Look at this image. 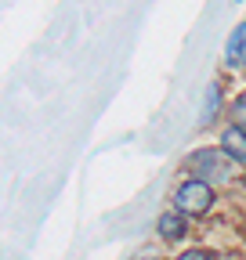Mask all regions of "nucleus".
<instances>
[{
	"label": "nucleus",
	"mask_w": 246,
	"mask_h": 260,
	"mask_svg": "<svg viewBox=\"0 0 246 260\" xmlns=\"http://www.w3.org/2000/svg\"><path fill=\"white\" fill-rule=\"evenodd\" d=\"M218 203V188L203 177H184L174 188V210H181L184 217H206Z\"/></svg>",
	"instance_id": "f257e3e1"
},
{
	"label": "nucleus",
	"mask_w": 246,
	"mask_h": 260,
	"mask_svg": "<svg viewBox=\"0 0 246 260\" xmlns=\"http://www.w3.org/2000/svg\"><path fill=\"white\" fill-rule=\"evenodd\" d=\"M235 167H239V162H235L232 155H225L221 148H199V152L189 155L192 177H203V181H210L213 188H218V184H232V181H235Z\"/></svg>",
	"instance_id": "f03ea898"
},
{
	"label": "nucleus",
	"mask_w": 246,
	"mask_h": 260,
	"mask_svg": "<svg viewBox=\"0 0 246 260\" xmlns=\"http://www.w3.org/2000/svg\"><path fill=\"white\" fill-rule=\"evenodd\" d=\"M156 235H160V242H167V246L184 242V239H189V217H184L181 210H163V213L156 217Z\"/></svg>",
	"instance_id": "7ed1b4c3"
},
{
	"label": "nucleus",
	"mask_w": 246,
	"mask_h": 260,
	"mask_svg": "<svg viewBox=\"0 0 246 260\" xmlns=\"http://www.w3.org/2000/svg\"><path fill=\"white\" fill-rule=\"evenodd\" d=\"M218 148L225 152V155H232L239 167H246V130L242 126H225L221 130V138H218Z\"/></svg>",
	"instance_id": "20e7f679"
},
{
	"label": "nucleus",
	"mask_w": 246,
	"mask_h": 260,
	"mask_svg": "<svg viewBox=\"0 0 246 260\" xmlns=\"http://www.w3.org/2000/svg\"><path fill=\"white\" fill-rule=\"evenodd\" d=\"M242 61H246V22H239L232 29V37L225 40V65L228 69H239Z\"/></svg>",
	"instance_id": "39448f33"
},
{
	"label": "nucleus",
	"mask_w": 246,
	"mask_h": 260,
	"mask_svg": "<svg viewBox=\"0 0 246 260\" xmlns=\"http://www.w3.org/2000/svg\"><path fill=\"white\" fill-rule=\"evenodd\" d=\"M221 109H225V90H221V83H210V87H206V105H203L199 123H203V126H213V119L221 116Z\"/></svg>",
	"instance_id": "423d86ee"
},
{
	"label": "nucleus",
	"mask_w": 246,
	"mask_h": 260,
	"mask_svg": "<svg viewBox=\"0 0 246 260\" xmlns=\"http://www.w3.org/2000/svg\"><path fill=\"white\" fill-rule=\"evenodd\" d=\"M177 260H235L232 253H213V249H184Z\"/></svg>",
	"instance_id": "0eeeda50"
},
{
	"label": "nucleus",
	"mask_w": 246,
	"mask_h": 260,
	"mask_svg": "<svg viewBox=\"0 0 246 260\" xmlns=\"http://www.w3.org/2000/svg\"><path fill=\"white\" fill-rule=\"evenodd\" d=\"M228 116H232V126H242L246 130V94H239L235 102L228 105Z\"/></svg>",
	"instance_id": "6e6552de"
},
{
	"label": "nucleus",
	"mask_w": 246,
	"mask_h": 260,
	"mask_svg": "<svg viewBox=\"0 0 246 260\" xmlns=\"http://www.w3.org/2000/svg\"><path fill=\"white\" fill-rule=\"evenodd\" d=\"M242 73H246V61H242Z\"/></svg>",
	"instance_id": "1a4fd4ad"
},
{
	"label": "nucleus",
	"mask_w": 246,
	"mask_h": 260,
	"mask_svg": "<svg viewBox=\"0 0 246 260\" xmlns=\"http://www.w3.org/2000/svg\"><path fill=\"white\" fill-rule=\"evenodd\" d=\"M235 4H242V0H235Z\"/></svg>",
	"instance_id": "9d476101"
}]
</instances>
